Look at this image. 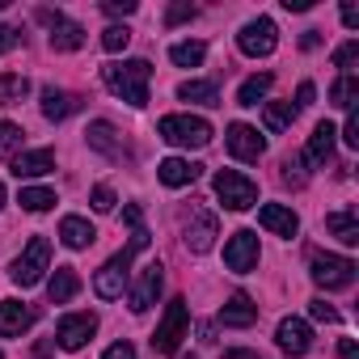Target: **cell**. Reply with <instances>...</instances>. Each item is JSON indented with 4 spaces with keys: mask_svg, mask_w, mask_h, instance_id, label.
<instances>
[{
    "mask_svg": "<svg viewBox=\"0 0 359 359\" xmlns=\"http://www.w3.org/2000/svg\"><path fill=\"white\" fill-rule=\"evenodd\" d=\"M39 18L51 26V47H55V51H81V47H85V30H81L76 22H68L64 13H51V9H43Z\"/></svg>",
    "mask_w": 359,
    "mask_h": 359,
    "instance_id": "4fadbf2b",
    "label": "cell"
},
{
    "mask_svg": "<svg viewBox=\"0 0 359 359\" xmlns=\"http://www.w3.org/2000/svg\"><path fill=\"white\" fill-rule=\"evenodd\" d=\"M76 292H81V275H76V266H55V275L47 279V296H51V304H68Z\"/></svg>",
    "mask_w": 359,
    "mask_h": 359,
    "instance_id": "44dd1931",
    "label": "cell"
},
{
    "mask_svg": "<svg viewBox=\"0 0 359 359\" xmlns=\"http://www.w3.org/2000/svg\"><path fill=\"white\" fill-rule=\"evenodd\" d=\"M266 131H283V127H292V118H296V106L292 102H266Z\"/></svg>",
    "mask_w": 359,
    "mask_h": 359,
    "instance_id": "1f68e13d",
    "label": "cell"
},
{
    "mask_svg": "<svg viewBox=\"0 0 359 359\" xmlns=\"http://www.w3.org/2000/svg\"><path fill=\"white\" fill-rule=\"evenodd\" d=\"M203 55H208L203 43H173V47H169V60H173L177 68H199Z\"/></svg>",
    "mask_w": 359,
    "mask_h": 359,
    "instance_id": "f546056e",
    "label": "cell"
},
{
    "mask_svg": "<svg viewBox=\"0 0 359 359\" xmlns=\"http://www.w3.org/2000/svg\"><path fill=\"white\" fill-rule=\"evenodd\" d=\"M355 102H359V81H355V76H342V81L330 89V106H338V110H355Z\"/></svg>",
    "mask_w": 359,
    "mask_h": 359,
    "instance_id": "4dcf8cb0",
    "label": "cell"
},
{
    "mask_svg": "<svg viewBox=\"0 0 359 359\" xmlns=\"http://www.w3.org/2000/svg\"><path fill=\"white\" fill-rule=\"evenodd\" d=\"M275 342H279L283 355H309V346H313V330H309L300 317H283L279 330H275Z\"/></svg>",
    "mask_w": 359,
    "mask_h": 359,
    "instance_id": "2e32d148",
    "label": "cell"
},
{
    "mask_svg": "<svg viewBox=\"0 0 359 359\" xmlns=\"http://www.w3.org/2000/svg\"><path fill=\"white\" fill-rule=\"evenodd\" d=\"M224 140H229V152H233L237 161H258V156L266 152V140H262L258 127H250V123H233Z\"/></svg>",
    "mask_w": 359,
    "mask_h": 359,
    "instance_id": "5bb4252c",
    "label": "cell"
},
{
    "mask_svg": "<svg viewBox=\"0 0 359 359\" xmlns=\"http://www.w3.org/2000/svg\"><path fill=\"white\" fill-rule=\"evenodd\" d=\"M220 321H224V325H241V330H245V325H254V321H258V304H254L245 292H233V296H229V304L220 309Z\"/></svg>",
    "mask_w": 359,
    "mask_h": 359,
    "instance_id": "7402d4cb",
    "label": "cell"
},
{
    "mask_svg": "<svg viewBox=\"0 0 359 359\" xmlns=\"http://www.w3.org/2000/svg\"><path fill=\"white\" fill-rule=\"evenodd\" d=\"M161 283H165V266L161 262H148L144 271H140V279L131 283V313H148L152 304H156V296H161Z\"/></svg>",
    "mask_w": 359,
    "mask_h": 359,
    "instance_id": "30bf717a",
    "label": "cell"
},
{
    "mask_svg": "<svg viewBox=\"0 0 359 359\" xmlns=\"http://www.w3.org/2000/svg\"><path fill=\"white\" fill-rule=\"evenodd\" d=\"M313 283L325 287V292H338V287H351L355 283V262L351 258H338V254H317L313 266H309Z\"/></svg>",
    "mask_w": 359,
    "mask_h": 359,
    "instance_id": "52a82bcc",
    "label": "cell"
},
{
    "mask_svg": "<svg viewBox=\"0 0 359 359\" xmlns=\"http://www.w3.org/2000/svg\"><path fill=\"white\" fill-rule=\"evenodd\" d=\"M127 43H131V30H127V26H106V30H102V47H106L110 55L127 51Z\"/></svg>",
    "mask_w": 359,
    "mask_h": 359,
    "instance_id": "836d02e7",
    "label": "cell"
},
{
    "mask_svg": "<svg viewBox=\"0 0 359 359\" xmlns=\"http://www.w3.org/2000/svg\"><path fill=\"white\" fill-rule=\"evenodd\" d=\"M156 135L177 148H203V144H212V123L195 118V114H165L156 123Z\"/></svg>",
    "mask_w": 359,
    "mask_h": 359,
    "instance_id": "7a4b0ae2",
    "label": "cell"
},
{
    "mask_svg": "<svg viewBox=\"0 0 359 359\" xmlns=\"http://www.w3.org/2000/svg\"><path fill=\"white\" fill-rule=\"evenodd\" d=\"M199 173H203V165L182 161V156H169V161H161V165H156V177H161L165 187H191Z\"/></svg>",
    "mask_w": 359,
    "mask_h": 359,
    "instance_id": "ac0fdd59",
    "label": "cell"
},
{
    "mask_svg": "<svg viewBox=\"0 0 359 359\" xmlns=\"http://www.w3.org/2000/svg\"><path fill=\"white\" fill-rule=\"evenodd\" d=\"M39 309L34 304H22V300H0V338H18L34 325Z\"/></svg>",
    "mask_w": 359,
    "mask_h": 359,
    "instance_id": "9a60e30c",
    "label": "cell"
},
{
    "mask_svg": "<svg viewBox=\"0 0 359 359\" xmlns=\"http://www.w3.org/2000/svg\"><path fill=\"white\" fill-rule=\"evenodd\" d=\"M224 359H262V355H258V351H229Z\"/></svg>",
    "mask_w": 359,
    "mask_h": 359,
    "instance_id": "f907efd6",
    "label": "cell"
},
{
    "mask_svg": "<svg viewBox=\"0 0 359 359\" xmlns=\"http://www.w3.org/2000/svg\"><path fill=\"white\" fill-rule=\"evenodd\" d=\"M182 233H187V250L191 254H208L216 245V237H220V224H216V216L208 208L191 203L187 216H182Z\"/></svg>",
    "mask_w": 359,
    "mask_h": 359,
    "instance_id": "5b68a950",
    "label": "cell"
},
{
    "mask_svg": "<svg viewBox=\"0 0 359 359\" xmlns=\"http://www.w3.org/2000/svg\"><path fill=\"white\" fill-rule=\"evenodd\" d=\"M55 169V152L51 148H34V152H18L13 156V173L18 177H43Z\"/></svg>",
    "mask_w": 359,
    "mask_h": 359,
    "instance_id": "d6986e66",
    "label": "cell"
},
{
    "mask_svg": "<svg viewBox=\"0 0 359 359\" xmlns=\"http://www.w3.org/2000/svg\"><path fill=\"white\" fill-rule=\"evenodd\" d=\"M102 81L110 93H118L131 106H148V81H152V64L148 60H123V64H106Z\"/></svg>",
    "mask_w": 359,
    "mask_h": 359,
    "instance_id": "6da1fadb",
    "label": "cell"
},
{
    "mask_svg": "<svg viewBox=\"0 0 359 359\" xmlns=\"http://www.w3.org/2000/svg\"><path fill=\"white\" fill-rule=\"evenodd\" d=\"M131 258H135V250L127 245V250H118V254L93 275V292H97L102 300H118V296H123V287H127V271H131Z\"/></svg>",
    "mask_w": 359,
    "mask_h": 359,
    "instance_id": "ba28073f",
    "label": "cell"
},
{
    "mask_svg": "<svg viewBox=\"0 0 359 359\" xmlns=\"http://www.w3.org/2000/svg\"><path fill=\"white\" fill-rule=\"evenodd\" d=\"M199 9L195 5H187V0H177V5H169V13H165V26H177V22H191Z\"/></svg>",
    "mask_w": 359,
    "mask_h": 359,
    "instance_id": "8d00e7d4",
    "label": "cell"
},
{
    "mask_svg": "<svg viewBox=\"0 0 359 359\" xmlns=\"http://www.w3.org/2000/svg\"><path fill=\"white\" fill-rule=\"evenodd\" d=\"M18 203H22L26 212H51V208H55V191H47V187H26Z\"/></svg>",
    "mask_w": 359,
    "mask_h": 359,
    "instance_id": "d6a6232c",
    "label": "cell"
},
{
    "mask_svg": "<svg viewBox=\"0 0 359 359\" xmlns=\"http://www.w3.org/2000/svg\"><path fill=\"white\" fill-rule=\"evenodd\" d=\"M313 93H317V89H313V81H304V85L296 89V102H292V106H296V110H300V106H309V102H313Z\"/></svg>",
    "mask_w": 359,
    "mask_h": 359,
    "instance_id": "f6af8a7d",
    "label": "cell"
},
{
    "mask_svg": "<svg viewBox=\"0 0 359 359\" xmlns=\"http://www.w3.org/2000/svg\"><path fill=\"white\" fill-rule=\"evenodd\" d=\"M309 313H313L317 321H338V309H330L325 300H313V304H309Z\"/></svg>",
    "mask_w": 359,
    "mask_h": 359,
    "instance_id": "b9f144b4",
    "label": "cell"
},
{
    "mask_svg": "<svg viewBox=\"0 0 359 359\" xmlns=\"http://www.w3.org/2000/svg\"><path fill=\"white\" fill-rule=\"evenodd\" d=\"M325 229L342 241V245H359V216L346 208V212H334V216H325Z\"/></svg>",
    "mask_w": 359,
    "mask_h": 359,
    "instance_id": "d4e9b609",
    "label": "cell"
},
{
    "mask_svg": "<svg viewBox=\"0 0 359 359\" xmlns=\"http://www.w3.org/2000/svg\"><path fill=\"white\" fill-rule=\"evenodd\" d=\"M93 237H97V233H93V224H89L85 216H64V220H60V241H64L68 250H89Z\"/></svg>",
    "mask_w": 359,
    "mask_h": 359,
    "instance_id": "ffe728a7",
    "label": "cell"
},
{
    "mask_svg": "<svg viewBox=\"0 0 359 359\" xmlns=\"http://www.w3.org/2000/svg\"><path fill=\"white\" fill-rule=\"evenodd\" d=\"M279 30H275V22L271 18H254V22H245L241 26V34H237V47L245 51V55H254V60H262V55H271L275 51V39Z\"/></svg>",
    "mask_w": 359,
    "mask_h": 359,
    "instance_id": "9c48e42d",
    "label": "cell"
},
{
    "mask_svg": "<svg viewBox=\"0 0 359 359\" xmlns=\"http://www.w3.org/2000/svg\"><path fill=\"white\" fill-rule=\"evenodd\" d=\"M177 97L195 102V106H220V89L212 81H182V85H177Z\"/></svg>",
    "mask_w": 359,
    "mask_h": 359,
    "instance_id": "484cf974",
    "label": "cell"
},
{
    "mask_svg": "<svg viewBox=\"0 0 359 359\" xmlns=\"http://www.w3.org/2000/svg\"><path fill=\"white\" fill-rule=\"evenodd\" d=\"M317 43H321V30H304V34H300V47H304V51H313Z\"/></svg>",
    "mask_w": 359,
    "mask_h": 359,
    "instance_id": "7dc6e473",
    "label": "cell"
},
{
    "mask_svg": "<svg viewBox=\"0 0 359 359\" xmlns=\"http://www.w3.org/2000/svg\"><path fill=\"white\" fill-rule=\"evenodd\" d=\"M47 271H51V241H47V237H30V245L13 258L9 279H13L18 287H34V283H43Z\"/></svg>",
    "mask_w": 359,
    "mask_h": 359,
    "instance_id": "3957f363",
    "label": "cell"
},
{
    "mask_svg": "<svg viewBox=\"0 0 359 359\" xmlns=\"http://www.w3.org/2000/svg\"><path fill=\"white\" fill-rule=\"evenodd\" d=\"M110 18H131L135 13V0H106V5H102Z\"/></svg>",
    "mask_w": 359,
    "mask_h": 359,
    "instance_id": "ab89813d",
    "label": "cell"
},
{
    "mask_svg": "<svg viewBox=\"0 0 359 359\" xmlns=\"http://www.w3.org/2000/svg\"><path fill=\"white\" fill-rule=\"evenodd\" d=\"M0 208H5V182H0Z\"/></svg>",
    "mask_w": 359,
    "mask_h": 359,
    "instance_id": "816d5d0a",
    "label": "cell"
},
{
    "mask_svg": "<svg viewBox=\"0 0 359 359\" xmlns=\"http://www.w3.org/2000/svg\"><path fill=\"white\" fill-rule=\"evenodd\" d=\"M89 203H93V212H114V191L110 187H93Z\"/></svg>",
    "mask_w": 359,
    "mask_h": 359,
    "instance_id": "74e56055",
    "label": "cell"
},
{
    "mask_svg": "<svg viewBox=\"0 0 359 359\" xmlns=\"http://www.w3.org/2000/svg\"><path fill=\"white\" fill-rule=\"evenodd\" d=\"M93 334H97V317H93V313H68V317H60V325H55V338H60L64 351H81Z\"/></svg>",
    "mask_w": 359,
    "mask_h": 359,
    "instance_id": "8fae6325",
    "label": "cell"
},
{
    "mask_svg": "<svg viewBox=\"0 0 359 359\" xmlns=\"http://www.w3.org/2000/svg\"><path fill=\"white\" fill-rule=\"evenodd\" d=\"M338 355H342V359H359V351H355V342H351V338H342V342H338Z\"/></svg>",
    "mask_w": 359,
    "mask_h": 359,
    "instance_id": "681fc988",
    "label": "cell"
},
{
    "mask_svg": "<svg viewBox=\"0 0 359 359\" xmlns=\"http://www.w3.org/2000/svg\"><path fill=\"white\" fill-rule=\"evenodd\" d=\"M355 60H359V43H355V39H351V43H342V47L334 51V68H342V76H351Z\"/></svg>",
    "mask_w": 359,
    "mask_h": 359,
    "instance_id": "d590c367",
    "label": "cell"
},
{
    "mask_svg": "<svg viewBox=\"0 0 359 359\" xmlns=\"http://www.w3.org/2000/svg\"><path fill=\"white\" fill-rule=\"evenodd\" d=\"M85 135H89V148H102V152H110V156H123V144L114 140L118 131H114V127H110L106 118L89 123V131H85Z\"/></svg>",
    "mask_w": 359,
    "mask_h": 359,
    "instance_id": "4316f807",
    "label": "cell"
},
{
    "mask_svg": "<svg viewBox=\"0 0 359 359\" xmlns=\"http://www.w3.org/2000/svg\"><path fill=\"white\" fill-rule=\"evenodd\" d=\"M271 85H275V76H271V72H262V76H250V81L237 89V106H258V102L271 93Z\"/></svg>",
    "mask_w": 359,
    "mask_h": 359,
    "instance_id": "83f0119b",
    "label": "cell"
},
{
    "mask_svg": "<svg viewBox=\"0 0 359 359\" xmlns=\"http://www.w3.org/2000/svg\"><path fill=\"white\" fill-rule=\"evenodd\" d=\"M0 359H5V355H0Z\"/></svg>",
    "mask_w": 359,
    "mask_h": 359,
    "instance_id": "f5cc1de1",
    "label": "cell"
},
{
    "mask_svg": "<svg viewBox=\"0 0 359 359\" xmlns=\"http://www.w3.org/2000/svg\"><path fill=\"white\" fill-rule=\"evenodd\" d=\"M187 325H191L187 300H182V296H173V300L165 304V317H161L156 334H152V351H156V355H173L177 346H182V338H187Z\"/></svg>",
    "mask_w": 359,
    "mask_h": 359,
    "instance_id": "277c9868",
    "label": "cell"
},
{
    "mask_svg": "<svg viewBox=\"0 0 359 359\" xmlns=\"http://www.w3.org/2000/svg\"><path fill=\"white\" fill-rule=\"evenodd\" d=\"M342 140H346L351 148H359V114H355V110H346V127H342Z\"/></svg>",
    "mask_w": 359,
    "mask_h": 359,
    "instance_id": "60d3db41",
    "label": "cell"
},
{
    "mask_svg": "<svg viewBox=\"0 0 359 359\" xmlns=\"http://www.w3.org/2000/svg\"><path fill=\"white\" fill-rule=\"evenodd\" d=\"M342 22L355 30V26H359V9H355V5H342Z\"/></svg>",
    "mask_w": 359,
    "mask_h": 359,
    "instance_id": "c3c4849f",
    "label": "cell"
},
{
    "mask_svg": "<svg viewBox=\"0 0 359 359\" xmlns=\"http://www.w3.org/2000/svg\"><path fill=\"white\" fill-rule=\"evenodd\" d=\"M283 182H287V187H300V182H304L300 161H287V165H283Z\"/></svg>",
    "mask_w": 359,
    "mask_h": 359,
    "instance_id": "ee69618b",
    "label": "cell"
},
{
    "mask_svg": "<svg viewBox=\"0 0 359 359\" xmlns=\"http://www.w3.org/2000/svg\"><path fill=\"white\" fill-rule=\"evenodd\" d=\"M216 195H220V203L229 212H245V208L258 203V187L250 182L245 173H237V169H220L216 173Z\"/></svg>",
    "mask_w": 359,
    "mask_h": 359,
    "instance_id": "8992f818",
    "label": "cell"
},
{
    "mask_svg": "<svg viewBox=\"0 0 359 359\" xmlns=\"http://www.w3.org/2000/svg\"><path fill=\"white\" fill-rule=\"evenodd\" d=\"M22 43V30L18 26H5V22H0V55H5V51H13Z\"/></svg>",
    "mask_w": 359,
    "mask_h": 359,
    "instance_id": "f35d334b",
    "label": "cell"
},
{
    "mask_svg": "<svg viewBox=\"0 0 359 359\" xmlns=\"http://www.w3.org/2000/svg\"><path fill=\"white\" fill-rule=\"evenodd\" d=\"M258 224H262L266 233H275V237H296V233H300L296 212H292V208H283V203H262Z\"/></svg>",
    "mask_w": 359,
    "mask_h": 359,
    "instance_id": "e0dca14e",
    "label": "cell"
},
{
    "mask_svg": "<svg viewBox=\"0 0 359 359\" xmlns=\"http://www.w3.org/2000/svg\"><path fill=\"white\" fill-rule=\"evenodd\" d=\"M26 93H30V81L22 72H5V76H0V106H18Z\"/></svg>",
    "mask_w": 359,
    "mask_h": 359,
    "instance_id": "f1b7e54d",
    "label": "cell"
},
{
    "mask_svg": "<svg viewBox=\"0 0 359 359\" xmlns=\"http://www.w3.org/2000/svg\"><path fill=\"white\" fill-rule=\"evenodd\" d=\"M102 359H135V346L131 342H114V346H106Z\"/></svg>",
    "mask_w": 359,
    "mask_h": 359,
    "instance_id": "7bdbcfd3",
    "label": "cell"
},
{
    "mask_svg": "<svg viewBox=\"0 0 359 359\" xmlns=\"http://www.w3.org/2000/svg\"><path fill=\"white\" fill-rule=\"evenodd\" d=\"M224 266L237 271V275H245V271L258 266V237H254L250 229H241V233L229 237V245H224Z\"/></svg>",
    "mask_w": 359,
    "mask_h": 359,
    "instance_id": "7c38bea8",
    "label": "cell"
},
{
    "mask_svg": "<svg viewBox=\"0 0 359 359\" xmlns=\"http://www.w3.org/2000/svg\"><path fill=\"white\" fill-rule=\"evenodd\" d=\"M72 110H76V97H72V93H64V89H55V85H47V89H43V114H47L51 123L68 118Z\"/></svg>",
    "mask_w": 359,
    "mask_h": 359,
    "instance_id": "cb8c5ba5",
    "label": "cell"
},
{
    "mask_svg": "<svg viewBox=\"0 0 359 359\" xmlns=\"http://www.w3.org/2000/svg\"><path fill=\"white\" fill-rule=\"evenodd\" d=\"M283 9H287V13H309L313 0H283Z\"/></svg>",
    "mask_w": 359,
    "mask_h": 359,
    "instance_id": "bcb514c9",
    "label": "cell"
},
{
    "mask_svg": "<svg viewBox=\"0 0 359 359\" xmlns=\"http://www.w3.org/2000/svg\"><path fill=\"white\" fill-rule=\"evenodd\" d=\"M18 148H22V127L9 123V118H0V156H9Z\"/></svg>",
    "mask_w": 359,
    "mask_h": 359,
    "instance_id": "e575fe53",
    "label": "cell"
},
{
    "mask_svg": "<svg viewBox=\"0 0 359 359\" xmlns=\"http://www.w3.org/2000/svg\"><path fill=\"white\" fill-rule=\"evenodd\" d=\"M334 140H338L334 123H317V127H313V135H309V148H304V156H309L313 165H325V161L334 156Z\"/></svg>",
    "mask_w": 359,
    "mask_h": 359,
    "instance_id": "603a6c76",
    "label": "cell"
}]
</instances>
